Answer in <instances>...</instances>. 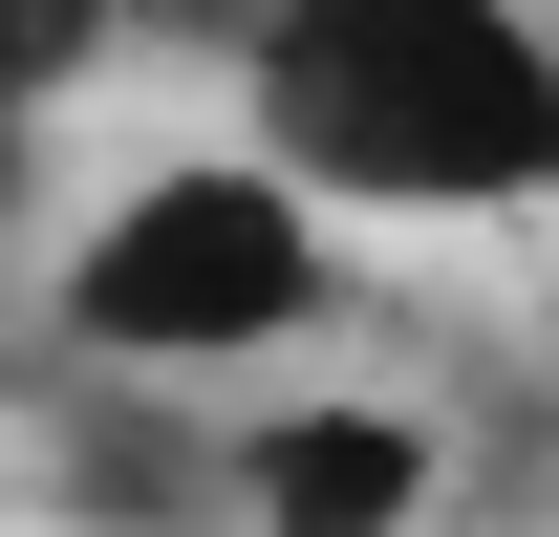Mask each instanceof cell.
<instances>
[{"instance_id": "cell-1", "label": "cell", "mask_w": 559, "mask_h": 537, "mask_svg": "<svg viewBox=\"0 0 559 537\" xmlns=\"http://www.w3.org/2000/svg\"><path fill=\"white\" fill-rule=\"evenodd\" d=\"M237 86L323 215H538L559 194L538 0H237Z\"/></svg>"}, {"instance_id": "cell-2", "label": "cell", "mask_w": 559, "mask_h": 537, "mask_svg": "<svg viewBox=\"0 0 559 537\" xmlns=\"http://www.w3.org/2000/svg\"><path fill=\"white\" fill-rule=\"evenodd\" d=\"M323 301H345V259H323V194L280 151L130 172L66 237V366H108V387H237L280 344H323Z\"/></svg>"}, {"instance_id": "cell-3", "label": "cell", "mask_w": 559, "mask_h": 537, "mask_svg": "<svg viewBox=\"0 0 559 537\" xmlns=\"http://www.w3.org/2000/svg\"><path fill=\"white\" fill-rule=\"evenodd\" d=\"M215 516L237 537H409L430 408H259V430H215Z\"/></svg>"}, {"instance_id": "cell-4", "label": "cell", "mask_w": 559, "mask_h": 537, "mask_svg": "<svg viewBox=\"0 0 559 537\" xmlns=\"http://www.w3.org/2000/svg\"><path fill=\"white\" fill-rule=\"evenodd\" d=\"M130 44V0H0V194H22V151H44V108H66L86 65Z\"/></svg>"}]
</instances>
